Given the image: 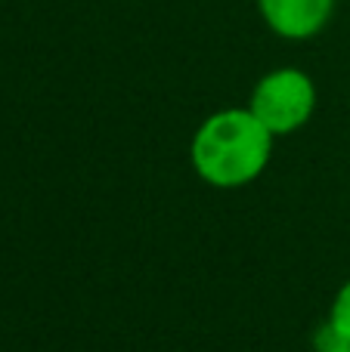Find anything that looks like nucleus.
Here are the masks:
<instances>
[{
	"label": "nucleus",
	"instance_id": "nucleus-5",
	"mask_svg": "<svg viewBox=\"0 0 350 352\" xmlns=\"http://www.w3.org/2000/svg\"><path fill=\"white\" fill-rule=\"evenodd\" d=\"M313 343H316V352H350V343L341 340V337L329 328V322L316 331V340Z\"/></svg>",
	"mask_w": 350,
	"mask_h": 352
},
{
	"label": "nucleus",
	"instance_id": "nucleus-3",
	"mask_svg": "<svg viewBox=\"0 0 350 352\" xmlns=\"http://www.w3.org/2000/svg\"><path fill=\"white\" fill-rule=\"evenodd\" d=\"M258 6L273 34L285 41H307L329 25L335 0H258Z\"/></svg>",
	"mask_w": 350,
	"mask_h": 352
},
{
	"label": "nucleus",
	"instance_id": "nucleus-2",
	"mask_svg": "<svg viewBox=\"0 0 350 352\" xmlns=\"http://www.w3.org/2000/svg\"><path fill=\"white\" fill-rule=\"evenodd\" d=\"M248 109L273 136H289L310 121L316 87L301 68H276L258 80Z\"/></svg>",
	"mask_w": 350,
	"mask_h": 352
},
{
	"label": "nucleus",
	"instance_id": "nucleus-1",
	"mask_svg": "<svg viewBox=\"0 0 350 352\" xmlns=\"http://www.w3.org/2000/svg\"><path fill=\"white\" fill-rule=\"evenodd\" d=\"M276 136L251 109H223L205 118L189 146L196 173L214 188H242L267 170Z\"/></svg>",
	"mask_w": 350,
	"mask_h": 352
},
{
	"label": "nucleus",
	"instance_id": "nucleus-4",
	"mask_svg": "<svg viewBox=\"0 0 350 352\" xmlns=\"http://www.w3.org/2000/svg\"><path fill=\"white\" fill-rule=\"evenodd\" d=\"M329 328L350 343V281L341 285V291L332 300V312H329Z\"/></svg>",
	"mask_w": 350,
	"mask_h": 352
}]
</instances>
